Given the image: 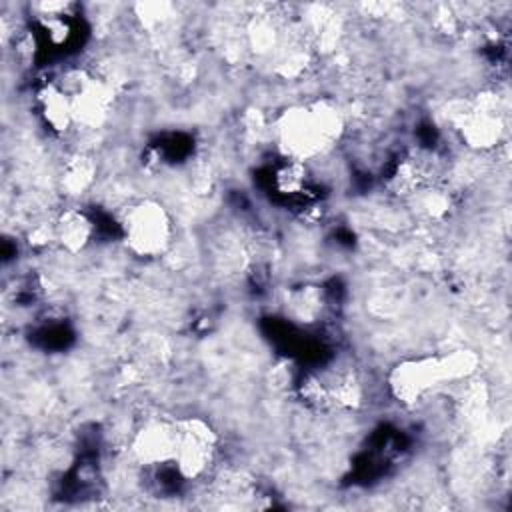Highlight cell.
Segmentation results:
<instances>
[{
	"label": "cell",
	"instance_id": "cell-1",
	"mask_svg": "<svg viewBox=\"0 0 512 512\" xmlns=\"http://www.w3.org/2000/svg\"><path fill=\"white\" fill-rule=\"evenodd\" d=\"M286 160L308 162L330 150L344 132V112L328 100L284 110L272 126Z\"/></svg>",
	"mask_w": 512,
	"mask_h": 512
},
{
	"label": "cell",
	"instance_id": "cell-2",
	"mask_svg": "<svg viewBox=\"0 0 512 512\" xmlns=\"http://www.w3.org/2000/svg\"><path fill=\"white\" fill-rule=\"evenodd\" d=\"M122 232L130 252L142 258H156L170 248L172 220L162 204L138 200L124 210Z\"/></svg>",
	"mask_w": 512,
	"mask_h": 512
},
{
	"label": "cell",
	"instance_id": "cell-3",
	"mask_svg": "<svg viewBox=\"0 0 512 512\" xmlns=\"http://www.w3.org/2000/svg\"><path fill=\"white\" fill-rule=\"evenodd\" d=\"M176 426L178 444L174 468L182 480H198L216 462L218 436L212 426L198 416L176 420Z\"/></svg>",
	"mask_w": 512,
	"mask_h": 512
},
{
	"label": "cell",
	"instance_id": "cell-4",
	"mask_svg": "<svg viewBox=\"0 0 512 512\" xmlns=\"http://www.w3.org/2000/svg\"><path fill=\"white\" fill-rule=\"evenodd\" d=\"M178 444V426L170 418H148L130 436V450L142 466L174 464Z\"/></svg>",
	"mask_w": 512,
	"mask_h": 512
},
{
	"label": "cell",
	"instance_id": "cell-5",
	"mask_svg": "<svg viewBox=\"0 0 512 512\" xmlns=\"http://www.w3.org/2000/svg\"><path fill=\"white\" fill-rule=\"evenodd\" d=\"M94 234V222L80 208H64L54 220V242L66 252H82Z\"/></svg>",
	"mask_w": 512,
	"mask_h": 512
},
{
	"label": "cell",
	"instance_id": "cell-6",
	"mask_svg": "<svg viewBox=\"0 0 512 512\" xmlns=\"http://www.w3.org/2000/svg\"><path fill=\"white\" fill-rule=\"evenodd\" d=\"M38 106H40V116L46 122V126L56 132V134H66L74 128V118H72V104L70 98L64 90L56 86V82L46 84L38 92Z\"/></svg>",
	"mask_w": 512,
	"mask_h": 512
},
{
	"label": "cell",
	"instance_id": "cell-7",
	"mask_svg": "<svg viewBox=\"0 0 512 512\" xmlns=\"http://www.w3.org/2000/svg\"><path fill=\"white\" fill-rule=\"evenodd\" d=\"M96 178V162L86 152H74L62 170V188L68 194H84Z\"/></svg>",
	"mask_w": 512,
	"mask_h": 512
},
{
	"label": "cell",
	"instance_id": "cell-8",
	"mask_svg": "<svg viewBox=\"0 0 512 512\" xmlns=\"http://www.w3.org/2000/svg\"><path fill=\"white\" fill-rule=\"evenodd\" d=\"M274 190L288 198H302L308 192L310 172L306 162L284 160L274 172Z\"/></svg>",
	"mask_w": 512,
	"mask_h": 512
}]
</instances>
